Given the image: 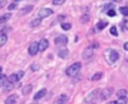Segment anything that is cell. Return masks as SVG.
Instances as JSON below:
<instances>
[{
    "mask_svg": "<svg viewBox=\"0 0 128 104\" xmlns=\"http://www.w3.org/2000/svg\"><path fill=\"white\" fill-rule=\"evenodd\" d=\"M5 3H6V0H2V1H0V9L4 7V5H5Z\"/></svg>",
    "mask_w": 128,
    "mask_h": 104,
    "instance_id": "obj_34",
    "label": "cell"
},
{
    "mask_svg": "<svg viewBox=\"0 0 128 104\" xmlns=\"http://www.w3.org/2000/svg\"><path fill=\"white\" fill-rule=\"evenodd\" d=\"M80 68H81V63H80V62H76V63L72 64L71 66H69V67L66 69V74H67V76H70V77L75 76V75L78 74V72L80 71Z\"/></svg>",
    "mask_w": 128,
    "mask_h": 104,
    "instance_id": "obj_3",
    "label": "cell"
},
{
    "mask_svg": "<svg viewBox=\"0 0 128 104\" xmlns=\"http://www.w3.org/2000/svg\"><path fill=\"white\" fill-rule=\"evenodd\" d=\"M11 16H12L11 13H5V14H3V15L0 17V23H5L6 21H8V20L11 18Z\"/></svg>",
    "mask_w": 128,
    "mask_h": 104,
    "instance_id": "obj_19",
    "label": "cell"
},
{
    "mask_svg": "<svg viewBox=\"0 0 128 104\" xmlns=\"http://www.w3.org/2000/svg\"><path fill=\"white\" fill-rule=\"evenodd\" d=\"M38 51H39V50H38V43H37V42H32V43L29 45V47H28V53H29L31 56H34V55L37 54Z\"/></svg>",
    "mask_w": 128,
    "mask_h": 104,
    "instance_id": "obj_10",
    "label": "cell"
},
{
    "mask_svg": "<svg viewBox=\"0 0 128 104\" xmlns=\"http://www.w3.org/2000/svg\"><path fill=\"white\" fill-rule=\"evenodd\" d=\"M48 45H49L48 40L45 39V38H42V39H40V41L38 42V50H39L40 52H43V51H45V50L48 48Z\"/></svg>",
    "mask_w": 128,
    "mask_h": 104,
    "instance_id": "obj_9",
    "label": "cell"
},
{
    "mask_svg": "<svg viewBox=\"0 0 128 104\" xmlns=\"http://www.w3.org/2000/svg\"><path fill=\"white\" fill-rule=\"evenodd\" d=\"M52 14H53V10L50 9V8H42V9H40L38 11V16H39L40 19L46 18V17H48V16H50Z\"/></svg>",
    "mask_w": 128,
    "mask_h": 104,
    "instance_id": "obj_8",
    "label": "cell"
},
{
    "mask_svg": "<svg viewBox=\"0 0 128 104\" xmlns=\"http://www.w3.org/2000/svg\"><path fill=\"white\" fill-rule=\"evenodd\" d=\"M1 72H2V67L0 66V74H1Z\"/></svg>",
    "mask_w": 128,
    "mask_h": 104,
    "instance_id": "obj_38",
    "label": "cell"
},
{
    "mask_svg": "<svg viewBox=\"0 0 128 104\" xmlns=\"http://www.w3.org/2000/svg\"><path fill=\"white\" fill-rule=\"evenodd\" d=\"M31 1H33V2H35V1H38V0H31Z\"/></svg>",
    "mask_w": 128,
    "mask_h": 104,
    "instance_id": "obj_40",
    "label": "cell"
},
{
    "mask_svg": "<svg viewBox=\"0 0 128 104\" xmlns=\"http://www.w3.org/2000/svg\"><path fill=\"white\" fill-rule=\"evenodd\" d=\"M81 20H82L83 23L88 22V21H89V15H88V14H84V15L81 17Z\"/></svg>",
    "mask_w": 128,
    "mask_h": 104,
    "instance_id": "obj_29",
    "label": "cell"
},
{
    "mask_svg": "<svg viewBox=\"0 0 128 104\" xmlns=\"http://www.w3.org/2000/svg\"><path fill=\"white\" fill-rule=\"evenodd\" d=\"M116 95L118 98H123V97H127V90L125 89H120L116 92Z\"/></svg>",
    "mask_w": 128,
    "mask_h": 104,
    "instance_id": "obj_20",
    "label": "cell"
},
{
    "mask_svg": "<svg viewBox=\"0 0 128 104\" xmlns=\"http://www.w3.org/2000/svg\"><path fill=\"white\" fill-rule=\"evenodd\" d=\"M102 75H103V73H101V72L95 73V74H94V75L92 76L91 80H92V81H97V80H100V79L102 78Z\"/></svg>",
    "mask_w": 128,
    "mask_h": 104,
    "instance_id": "obj_23",
    "label": "cell"
},
{
    "mask_svg": "<svg viewBox=\"0 0 128 104\" xmlns=\"http://www.w3.org/2000/svg\"><path fill=\"white\" fill-rule=\"evenodd\" d=\"M7 42V35L5 34H0V47L5 45Z\"/></svg>",
    "mask_w": 128,
    "mask_h": 104,
    "instance_id": "obj_22",
    "label": "cell"
},
{
    "mask_svg": "<svg viewBox=\"0 0 128 104\" xmlns=\"http://www.w3.org/2000/svg\"><path fill=\"white\" fill-rule=\"evenodd\" d=\"M110 33H111L113 36H117V35H118L117 29H116V27H115V26H112V27L110 28Z\"/></svg>",
    "mask_w": 128,
    "mask_h": 104,
    "instance_id": "obj_28",
    "label": "cell"
},
{
    "mask_svg": "<svg viewBox=\"0 0 128 104\" xmlns=\"http://www.w3.org/2000/svg\"><path fill=\"white\" fill-rule=\"evenodd\" d=\"M69 55V51L68 49H61L59 52H58V56L60 58H67Z\"/></svg>",
    "mask_w": 128,
    "mask_h": 104,
    "instance_id": "obj_18",
    "label": "cell"
},
{
    "mask_svg": "<svg viewBox=\"0 0 128 104\" xmlns=\"http://www.w3.org/2000/svg\"><path fill=\"white\" fill-rule=\"evenodd\" d=\"M113 93V88L112 87H109V88H105L103 90H101L100 92V101H104V100H107Z\"/></svg>",
    "mask_w": 128,
    "mask_h": 104,
    "instance_id": "obj_5",
    "label": "cell"
},
{
    "mask_svg": "<svg viewBox=\"0 0 128 104\" xmlns=\"http://www.w3.org/2000/svg\"><path fill=\"white\" fill-rule=\"evenodd\" d=\"M61 28L63 30H69L71 28V24L70 23H62L61 24Z\"/></svg>",
    "mask_w": 128,
    "mask_h": 104,
    "instance_id": "obj_26",
    "label": "cell"
},
{
    "mask_svg": "<svg viewBox=\"0 0 128 104\" xmlns=\"http://www.w3.org/2000/svg\"><path fill=\"white\" fill-rule=\"evenodd\" d=\"M37 67H38L37 65H33V66H31V69H33V70H37V69H38Z\"/></svg>",
    "mask_w": 128,
    "mask_h": 104,
    "instance_id": "obj_36",
    "label": "cell"
},
{
    "mask_svg": "<svg viewBox=\"0 0 128 104\" xmlns=\"http://www.w3.org/2000/svg\"><path fill=\"white\" fill-rule=\"evenodd\" d=\"M100 92H101L100 89L93 90L90 94H88V96H86L85 103L86 104H96L100 100Z\"/></svg>",
    "mask_w": 128,
    "mask_h": 104,
    "instance_id": "obj_1",
    "label": "cell"
},
{
    "mask_svg": "<svg viewBox=\"0 0 128 104\" xmlns=\"http://www.w3.org/2000/svg\"><path fill=\"white\" fill-rule=\"evenodd\" d=\"M67 42H68V38L66 35H59L54 40V43L56 46H65Z\"/></svg>",
    "mask_w": 128,
    "mask_h": 104,
    "instance_id": "obj_7",
    "label": "cell"
},
{
    "mask_svg": "<svg viewBox=\"0 0 128 104\" xmlns=\"http://www.w3.org/2000/svg\"><path fill=\"white\" fill-rule=\"evenodd\" d=\"M46 94V89H41L40 91H38L35 95H34V100H39L41 98H43Z\"/></svg>",
    "mask_w": 128,
    "mask_h": 104,
    "instance_id": "obj_14",
    "label": "cell"
},
{
    "mask_svg": "<svg viewBox=\"0 0 128 104\" xmlns=\"http://www.w3.org/2000/svg\"><path fill=\"white\" fill-rule=\"evenodd\" d=\"M119 11L121 12L122 15L124 16H128V6H122L119 8Z\"/></svg>",
    "mask_w": 128,
    "mask_h": 104,
    "instance_id": "obj_24",
    "label": "cell"
},
{
    "mask_svg": "<svg viewBox=\"0 0 128 104\" xmlns=\"http://www.w3.org/2000/svg\"><path fill=\"white\" fill-rule=\"evenodd\" d=\"M106 12H107V15H108V16H110V17H113V16H115V15H116V12H115V10H114L113 8H111V9L107 10Z\"/></svg>",
    "mask_w": 128,
    "mask_h": 104,
    "instance_id": "obj_27",
    "label": "cell"
},
{
    "mask_svg": "<svg viewBox=\"0 0 128 104\" xmlns=\"http://www.w3.org/2000/svg\"><path fill=\"white\" fill-rule=\"evenodd\" d=\"M32 104H38V103H37V102H35V103H32Z\"/></svg>",
    "mask_w": 128,
    "mask_h": 104,
    "instance_id": "obj_41",
    "label": "cell"
},
{
    "mask_svg": "<svg viewBox=\"0 0 128 104\" xmlns=\"http://www.w3.org/2000/svg\"><path fill=\"white\" fill-rule=\"evenodd\" d=\"M67 100H68V96L66 94H61L56 98V100L54 101V104H65Z\"/></svg>",
    "mask_w": 128,
    "mask_h": 104,
    "instance_id": "obj_11",
    "label": "cell"
},
{
    "mask_svg": "<svg viewBox=\"0 0 128 104\" xmlns=\"http://www.w3.org/2000/svg\"><path fill=\"white\" fill-rule=\"evenodd\" d=\"M13 87H14V84H13L12 82H10V81L7 80V81L4 83V85H3V91H4V92L11 91V90L13 89Z\"/></svg>",
    "mask_w": 128,
    "mask_h": 104,
    "instance_id": "obj_13",
    "label": "cell"
},
{
    "mask_svg": "<svg viewBox=\"0 0 128 104\" xmlns=\"http://www.w3.org/2000/svg\"><path fill=\"white\" fill-rule=\"evenodd\" d=\"M6 81H7V76L5 74H0V87H2Z\"/></svg>",
    "mask_w": 128,
    "mask_h": 104,
    "instance_id": "obj_25",
    "label": "cell"
},
{
    "mask_svg": "<svg viewBox=\"0 0 128 104\" xmlns=\"http://www.w3.org/2000/svg\"><path fill=\"white\" fill-rule=\"evenodd\" d=\"M14 1H16V2H19V1H22V0H14Z\"/></svg>",
    "mask_w": 128,
    "mask_h": 104,
    "instance_id": "obj_39",
    "label": "cell"
},
{
    "mask_svg": "<svg viewBox=\"0 0 128 104\" xmlns=\"http://www.w3.org/2000/svg\"><path fill=\"white\" fill-rule=\"evenodd\" d=\"M98 46H99V45H98L97 43H93V44L89 45L88 47H86V48L84 49V51H83V54H82L83 58H84V59H89L90 57H92L93 54H94V49H95V48H98Z\"/></svg>",
    "mask_w": 128,
    "mask_h": 104,
    "instance_id": "obj_4",
    "label": "cell"
},
{
    "mask_svg": "<svg viewBox=\"0 0 128 104\" xmlns=\"http://www.w3.org/2000/svg\"><path fill=\"white\" fill-rule=\"evenodd\" d=\"M32 9H33V6H32V5H27V6L23 7V8L20 10V15L27 14V13H29V12H30Z\"/></svg>",
    "mask_w": 128,
    "mask_h": 104,
    "instance_id": "obj_16",
    "label": "cell"
},
{
    "mask_svg": "<svg viewBox=\"0 0 128 104\" xmlns=\"http://www.w3.org/2000/svg\"><path fill=\"white\" fill-rule=\"evenodd\" d=\"M17 7V4L16 3H11L9 6H8V10H13V9H15Z\"/></svg>",
    "mask_w": 128,
    "mask_h": 104,
    "instance_id": "obj_31",
    "label": "cell"
},
{
    "mask_svg": "<svg viewBox=\"0 0 128 104\" xmlns=\"http://www.w3.org/2000/svg\"><path fill=\"white\" fill-rule=\"evenodd\" d=\"M32 89H33L32 84H27V85H25V86L23 87V89H22V93H23V95H28V94L32 91Z\"/></svg>",
    "mask_w": 128,
    "mask_h": 104,
    "instance_id": "obj_15",
    "label": "cell"
},
{
    "mask_svg": "<svg viewBox=\"0 0 128 104\" xmlns=\"http://www.w3.org/2000/svg\"><path fill=\"white\" fill-rule=\"evenodd\" d=\"M123 48H124L126 51H128V42H125V43H124V45H123Z\"/></svg>",
    "mask_w": 128,
    "mask_h": 104,
    "instance_id": "obj_35",
    "label": "cell"
},
{
    "mask_svg": "<svg viewBox=\"0 0 128 104\" xmlns=\"http://www.w3.org/2000/svg\"><path fill=\"white\" fill-rule=\"evenodd\" d=\"M65 1H66V0H53L52 3H53V5H61V4H63Z\"/></svg>",
    "mask_w": 128,
    "mask_h": 104,
    "instance_id": "obj_30",
    "label": "cell"
},
{
    "mask_svg": "<svg viewBox=\"0 0 128 104\" xmlns=\"http://www.w3.org/2000/svg\"><path fill=\"white\" fill-rule=\"evenodd\" d=\"M113 1H114V2H116V3H119V2H121L122 0H113Z\"/></svg>",
    "mask_w": 128,
    "mask_h": 104,
    "instance_id": "obj_37",
    "label": "cell"
},
{
    "mask_svg": "<svg viewBox=\"0 0 128 104\" xmlns=\"http://www.w3.org/2000/svg\"><path fill=\"white\" fill-rule=\"evenodd\" d=\"M105 57L107 59V62H109L110 64H113V63H115L119 59V53L116 50L108 49L105 52Z\"/></svg>",
    "mask_w": 128,
    "mask_h": 104,
    "instance_id": "obj_2",
    "label": "cell"
},
{
    "mask_svg": "<svg viewBox=\"0 0 128 104\" xmlns=\"http://www.w3.org/2000/svg\"><path fill=\"white\" fill-rule=\"evenodd\" d=\"M123 23H124L125 28L128 30V18H125V19H124V21H123Z\"/></svg>",
    "mask_w": 128,
    "mask_h": 104,
    "instance_id": "obj_33",
    "label": "cell"
},
{
    "mask_svg": "<svg viewBox=\"0 0 128 104\" xmlns=\"http://www.w3.org/2000/svg\"><path fill=\"white\" fill-rule=\"evenodd\" d=\"M41 24V19L40 18H36V19H33L31 22H30V26L32 28H35L37 26H39Z\"/></svg>",
    "mask_w": 128,
    "mask_h": 104,
    "instance_id": "obj_21",
    "label": "cell"
},
{
    "mask_svg": "<svg viewBox=\"0 0 128 104\" xmlns=\"http://www.w3.org/2000/svg\"><path fill=\"white\" fill-rule=\"evenodd\" d=\"M5 28H7V27L4 25V23H0V34L5 31Z\"/></svg>",
    "mask_w": 128,
    "mask_h": 104,
    "instance_id": "obj_32",
    "label": "cell"
},
{
    "mask_svg": "<svg viewBox=\"0 0 128 104\" xmlns=\"http://www.w3.org/2000/svg\"><path fill=\"white\" fill-rule=\"evenodd\" d=\"M108 25V22L107 21H104V20H100L97 24H96V28L98 29V30H102V29H104L106 26Z\"/></svg>",
    "mask_w": 128,
    "mask_h": 104,
    "instance_id": "obj_17",
    "label": "cell"
},
{
    "mask_svg": "<svg viewBox=\"0 0 128 104\" xmlns=\"http://www.w3.org/2000/svg\"><path fill=\"white\" fill-rule=\"evenodd\" d=\"M23 76H24V72H23V71H18V72H16V73L11 74V75L7 78V80L10 81V82H12V83H16V82H18Z\"/></svg>",
    "mask_w": 128,
    "mask_h": 104,
    "instance_id": "obj_6",
    "label": "cell"
},
{
    "mask_svg": "<svg viewBox=\"0 0 128 104\" xmlns=\"http://www.w3.org/2000/svg\"><path fill=\"white\" fill-rule=\"evenodd\" d=\"M17 99H18V96L16 94H12L5 100V104H15L17 102Z\"/></svg>",
    "mask_w": 128,
    "mask_h": 104,
    "instance_id": "obj_12",
    "label": "cell"
}]
</instances>
